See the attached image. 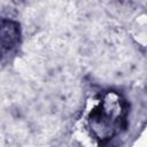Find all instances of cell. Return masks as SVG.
Returning <instances> with one entry per match:
<instances>
[{
  "label": "cell",
  "instance_id": "6da1fadb",
  "mask_svg": "<svg viewBox=\"0 0 147 147\" xmlns=\"http://www.w3.org/2000/svg\"><path fill=\"white\" fill-rule=\"evenodd\" d=\"M125 115L124 100L114 92L106 93L102 101L90 115L91 130L98 139H109L121 130Z\"/></svg>",
  "mask_w": 147,
  "mask_h": 147
},
{
  "label": "cell",
  "instance_id": "7a4b0ae2",
  "mask_svg": "<svg viewBox=\"0 0 147 147\" xmlns=\"http://www.w3.org/2000/svg\"><path fill=\"white\" fill-rule=\"evenodd\" d=\"M1 38H2V51L13 48L18 41V29L17 24L11 21H2L1 25Z\"/></svg>",
  "mask_w": 147,
  "mask_h": 147
}]
</instances>
